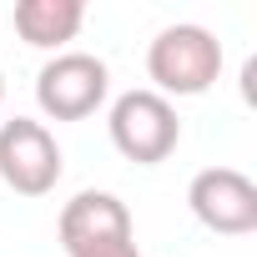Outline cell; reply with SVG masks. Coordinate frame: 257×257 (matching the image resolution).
I'll return each instance as SVG.
<instances>
[{
    "instance_id": "5b68a950",
    "label": "cell",
    "mask_w": 257,
    "mask_h": 257,
    "mask_svg": "<svg viewBox=\"0 0 257 257\" xmlns=\"http://www.w3.org/2000/svg\"><path fill=\"white\" fill-rule=\"evenodd\" d=\"M66 162H61V142L51 137V126L36 116H11L0 126V182L16 197H46L56 192Z\"/></svg>"
},
{
    "instance_id": "ba28073f",
    "label": "cell",
    "mask_w": 257,
    "mask_h": 257,
    "mask_svg": "<svg viewBox=\"0 0 257 257\" xmlns=\"http://www.w3.org/2000/svg\"><path fill=\"white\" fill-rule=\"evenodd\" d=\"M0 101H6V76H0Z\"/></svg>"
},
{
    "instance_id": "7a4b0ae2",
    "label": "cell",
    "mask_w": 257,
    "mask_h": 257,
    "mask_svg": "<svg viewBox=\"0 0 257 257\" xmlns=\"http://www.w3.org/2000/svg\"><path fill=\"white\" fill-rule=\"evenodd\" d=\"M106 132H111V147L137 162V167H157L177 152L182 142V121H177V106L167 96H157L152 86L142 91H121L111 101V116H106Z\"/></svg>"
},
{
    "instance_id": "277c9868",
    "label": "cell",
    "mask_w": 257,
    "mask_h": 257,
    "mask_svg": "<svg viewBox=\"0 0 257 257\" xmlns=\"http://www.w3.org/2000/svg\"><path fill=\"white\" fill-rule=\"evenodd\" d=\"M111 71L91 51H56L36 76V106L51 121H86L106 106Z\"/></svg>"
},
{
    "instance_id": "8992f818",
    "label": "cell",
    "mask_w": 257,
    "mask_h": 257,
    "mask_svg": "<svg viewBox=\"0 0 257 257\" xmlns=\"http://www.w3.org/2000/svg\"><path fill=\"white\" fill-rule=\"evenodd\" d=\"M187 207L217 237L257 232V182L237 167H202L187 187Z\"/></svg>"
},
{
    "instance_id": "52a82bcc",
    "label": "cell",
    "mask_w": 257,
    "mask_h": 257,
    "mask_svg": "<svg viewBox=\"0 0 257 257\" xmlns=\"http://www.w3.org/2000/svg\"><path fill=\"white\" fill-rule=\"evenodd\" d=\"M11 21H16V36L26 46L61 51L86 26V6H81V0H21V6L11 11Z\"/></svg>"
},
{
    "instance_id": "6da1fadb",
    "label": "cell",
    "mask_w": 257,
    "mask_h": 257,
    "mask_svg": "<svg viewBox=\"0 0 257 257\" xmlns=\"http://www.w3.org/2000/svg\"><path fill=\"white\" fill-rule=\"evenodd\" d=\"M147 76H152V91L167 101L172 96H202L222 76V41L192 21L167 26L147 46Z\"/></svg>"
},
{
    "instance_id": "3957f363",
    "label": "cell",
    "mask_w": 257,
    "mask_h": 257,
    "mask_svg": "<svg viewBox=\"0 0 257 257\" xmlns=\"http://www.w3.org/2000/svg\"><path fill=\"white\" fill-rule=\"evenodd\" d=\"M66 257H142L132 212L116 192H76L56 217Z\"/></svg>"
}]
</instances>
